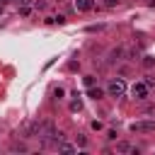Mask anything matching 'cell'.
I'll return each mask as SVG.
<instances>
[{"label": "cell", "instance_id": "6da1fadb", "mask_svg": "<svg viewBox=\"0 0 155 155\" xmlns=\"http://www.w3.org/2000/svg\"><path fill=\"white\" fill-rule=\"evenodd\" d=\"M124 92H126V82H124L121 78L109 80V85H107V94H109V97H121Z\"/></svg>", "mask_w": 155, "mask_h": 155}, {"label": "cell", "instance_id": "7a4b0ae2", "mask_svg": "<svg viewBox=\"0 0 155 155\" xmlns=\"http://www.w3.org/2000/svg\"><path fill=\"white\" fill-rule=\"evenodd\" d=\"M131 131L133 133H153L155 131V121H133Z\"/></svg>", "mask_w": 155, "mask_h": 155}, {"label": "cell", "instance_id": "3957f363", "mask_svg": "<svg viewBox=\"0 0 155 155\" xmlns=\"http://www.w3.org/2000/svg\"><path fill=\"white\" fill-rule=\"evenodd\" d=\"M148 92H150V87H148L145 82H133V87H131V94H133L136 99H145Z\"/></svg>", "mask_w": 155, "mask_h": 155}, {"label": "cell", "instance_id": "277c9868", "mask_svg": "<svg viewBox=\"0 0 155 155\" xmlns=\"http://www.w3.org/2000/svg\"><path fill=\"white\" fill-rule=\"evenodd\" d=\"M126 58V46H116V48H111V53H109V61L114 63V61H124Z\"/></svg>", "mask_w": 155, "mask_h": 155}, {"label": "cell", "instance_id": "5b68a950", "mask_svg": "<svg viewBox=\"0 0 155 155\" xmlns=\"http://www.w3.org/2000/svg\"><path fill=\"white\" fill-rule=\"evenodd\" d=\"M56 148H58V153H75V145H73V143H68L65 138H61V140L56 143Z\"/></svg>", "mask_w": 155, "mask_h": 155}, {"label": "cell", "instance_id": "8992f818", "mask_svg": "<svg viewBox=\"0 0 155 155\" xmlns=\"http://www.w3.org/2000/svg\"><path fill=\"white\" fill-rule=\"evenodd\" d=\"M94 7V0H75V10H80V12H90Z\"/></svg>", "mask_w": 155, "mask_h": 155}, {"label": "cell", "instance_id": "52a82bcc", "mask_svg": "<svg viewBox=\"0 0 155 155\" xmlns=\"http://www.w3.org/2000/svg\"><path fill=\"white\" fill-rule=\"evenodd\" d=\"M116 153H136V148H133L128 140H119V143H116Z\"/></svg>", "mask_w": 155, "mask_h": 155}, {"label": "cell", "instance_id": "ba28073f", "mask_svg": "<svg viewBox=\"0 0 155 155\" xmlns=\"http://www.w3.org/2000/svg\"><path fill=\"white\" fill-rule=\"evenodd\" d=\"M87 94H90L92 99H102V97H104V90H102V87H94V85H92V87L87 90Z\"/></svg>", "mask_w": 155, "mask_h": 155}, {"label": "cell", "instance_id": "9c48e42d", "mask_svg": "<svg viewBox=\"0 0 155 155\" xmlns=\"http://www.w3.org/2000/svg\"><path fill=\"white\" fill-rule=\"evenodd\" d=\"M12 153H27V145H24L22 140H15V143H12Z\"/></svg>", "mask_w": 155, "mask_h": 155}, {"label": "cell", "instance_id": "30bf717a", "mask_svg": "<svg viewBox=\"0 0 155 155\" xmlns=\"http://www.w3.org/2000/svg\"><path fill=\"white\" fill-rule=\"evenodd\" d=\"M70 111H75V114L82 111V102H80V99H73V102H70Z\"/></svg>", "mask_w": 155, "mask_h": 155}, {"label": "cell", "instance_id": "8fae6325", "mask_svg": "<svg viewBox=\"0 0 155 155\" xmlns=\"http://www.w3.org/2000/svg\"><path fill=\"white\" fill-rule=\"evenodd\" d=\"M19 15H22V17H29V15H31V7H29V5H19Z\"/></svg>", "mask_w": 155, "mask_h": 155}, {"label": "cell", "instance_id": "7c38bea8", "mask_svg": "<svg viewBox=\"0 0 155 155\" xmlns=\"http://www.w3.org/2000/svg\"><path fill=\"white\" fill-rule=\"evenodd\" d=\"M75 143H78L80 148H85V145H87V138H85L82 133H78V138H75Z\"/></svg>", "mask_w": 155, "mask_h": 155}, {"label": "cell", "instance_id": "4fadbf2b", "mask_svg": "<svg viewBox=\"0 0 155 155\" xmlns=\"http://www.w3.org/2000/svg\"><path fill=\"white\" fill-rule=\"evenodd\" d=\"M63 94H65L63 87H56V90H53V97H56V99H63Z\"/></svg>", "mask_w": 155, "mask_h": 155}, {"label": "cell", "instance_id": "5bb4252c", "mask_svg": "<svg viewBox=\"0 0 155 155\" xmlns=\"http://www.w3.org/2000/svg\"><path fill=\"white\" fill-rule=\"evenodd\" d=\"M119 2H121V0H104V5H107V7H116Z\"/></svg>", "mask_w": 155, "mask_h": 155}, {"label": "cell", "instance_id": "9a60e30c", "mask_svg": "<svg viewBox=\"0 0 155 155\" xmlns=\"http://www.w3.org/2000/svg\"><path fill=\"white\" fill-rule=\"evenodd\" d=\"M85 85H87V87H92V85H94V78H92V75H87V78H85Z\"/></svg>", "mask_w": 155, "mask_h": 155}, {"label": "cell", "instance_id": "2e32d148", "mask_svg": "<svg viewBox=\"0 0 155 155\" xmlns=\"http://www.w3.org/2000/svg\"><path fill=\"white\" fill-rule=\"evenodd\" d=\"M145 85L148 87H155V78H145Z\"/></svg>", "mask_w": 155, "mask_h": 155}, {"label": "cell", "instance_id": "e0dca14e", "mask_svg": "<svg viewBox=\"0 0 155 155\" xmlns=\"http://www.w3.org/2000/svg\"><path fill=\"white\" fill-rule=\"evenodd\" d=\"M17 2H19V5H29V0H17Z\"/></svg>", "mask_w": 155, "mask_h": 155}, {"label": "cell", "instance_id": "ac0fdd59", "mask_svg": "<svg viewBox=\"0 0 155 155\" xmlns=\"http://www.w3.org/2000/svg\"><path fill=\"white\" fill-rule=\"evenodd\" d=\"M148 5H150V7H155V0H148Z\"/></svg>", "mask_w": 155, "mask_h": 155}, {"label": "cell", "instance_id": "d6986e66", "mask_svg": "<svg viewBox=\"0 0 155 155\" xmlns=\"http://www.w3.org/2000/svg\"><path fill=\"white\" fill-rule=\"evenodd\" d=\"M0 2H2V5H7V2H12V0H0Z\"/></svg>", "mask_w": 155, "mask_h": 155}]
</instances>
